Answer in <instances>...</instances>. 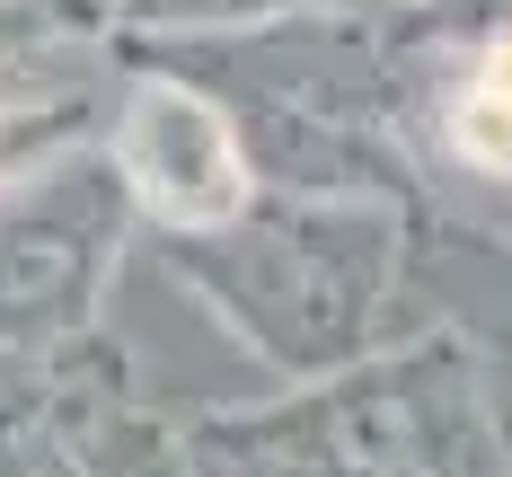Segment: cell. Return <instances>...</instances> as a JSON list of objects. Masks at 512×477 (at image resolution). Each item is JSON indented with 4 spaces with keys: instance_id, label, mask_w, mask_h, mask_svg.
<instances>
[{
    "instance_id": "obj_7",
    "label": "cell",
    "mask_w": 512,
    "mask_h": 477,
    "mask_svg": "<svg viewBox=\"0 0 512 477\" xmlns=\"http://www.w3.org/2000/svg\"><path fill=\"white\" fill-rule=\"evenodd\" d=\"M283 9H345V0H106V27L115 36H195V27H265Z\"/></svg>"
},
{
    "instance_id": "obj_10",
    "label": "cell",
    "mask_w": 512,
    "mask_h": 477,
    "mask_svg": "<svg viewBox=\"0 0 512 477\" xmlns=\"http://www.w3.org/2000/svg\"><path fill=\"white\" fill-rule=\"evenodd\" d=\"M27 477H80V469H71V451L45 433V442H36V460H27Z\"/></svg>"
},
{
    "instance_id": "obj_4",
    "label": "cell",
    "mask_w": 512,
    "mask_h": 477,
    "mask_svg": "<svg viewBox=\"0 0 512 477\" xmlns=\"http://www.w3.org/2000/svg\"><path fill=\"white\" fill-rule=\"evenodd\" d=\"M98 151H106L124 204H133V221H142L151 239L212 230V221L248 212L256 186H265L256 159H248V133H239V115H230V98H221L212 80H195V71L142 62V53H133V80H124V98L106 115Z\"/></svg>"
},
{
    "instance_id": "obj_9",
    "label": "cell",
    "mask_w": 512,
    "mask_h": 477,
    "mask_svg": "<svg viewBox=\"0 0 512 477\" xmlns=\"http://www.w3.org/2000/svg\"><path fill=\"white\" fill-rule=\"evenodd\" d=\"M53 363H62V354H53ZM53 363H18V354H0V477H27L36 442H45Z\"/></svg>"
},
{
    "instance_id": "obj_3",
    "label": "cell",
    "mask_w": 512,
    "mask_h": 477,
    "mask_svg": "<svg viewBox=\"0 0 512 477\" xmlns=\"http://www.w3.org/2000/svg\"><path fill=\"white\" fill-rule=\"evenodd\" d=\"M124 239H133V204L89 133L0 177V354L53 363L80 336H98Z\"/></svg>"
},
{
    "instance_id": "obj_5",
    "label": "cell",
    "mask_w": 512,
    "mask_h": 477,
    "mask_svg": "<svg viewBox=\"0 0 512 477\" xmlns=\"http://www.w3.org/2000/svg\"><path fill=\"white\" fill-rule=\"evenodd\" d=\"M106 36V0H0V98H71Z\"/></svg>"
},
{
    "instance_id": "obj_2",
    "label": "cell",
    "mask_w": 512,
    "mask_h": 477,
    "mask_svg": "<svg viewBox=\"0 0 512 477\" xmlns=\"http://www.w3.org/2000/svg\"><path fill=\"white\" fill-rule=\"evenodd\" d=\"M204 477H468L486 451L468 416L460 345H415L380 363H336L274 407H212L177 424Z\"/></svg>"
},
{
    "instance_id": "obj_1",
    "label": "cell",
    "mask_w": 512,
    "mask_h": 477,
    "mask_svg": "<svg viewBox=\"0 0 512 477\" xmlns=\"http://www.w3.org/2000/svg\"><path fill=\"white\" fill-rule=\"evenodd\" d=\"M159 257L256 363L318 380L371 345V327L389 310V274H398V230L362 195H309V186L265 195L256 186L248 212L159 239Z\"/></svg>"
},
{
    "instance_id": "obj_8",
    "label": "cell",
    "mask_w": 512,
    "mask_h": 477,
    "mask_svg": "<svg viewBox=\"0 0 512 477\" xmlns=\"http://www.w3.org/2000/svg\"><path fill=\"white\" fill-rule=\"evenodd\" d=\"M89 124H98L89 89H71V98H0V177L36 168V159L62 151V142H80Z\"/></svg>"
},
{
    "instance_id": "obj_6",
    "label": "cell",
    "mask_w": 512,
    "mask_h": 477,
    "mask_svg": "<svg viewBox=\"0 0 512 477\" xmlns=\"http://www.w3.org/2000/svg\"><path fill=\"white\" fill-rule=\"evenodd\" d=\"M451 151L486 177H512V18L477 36V62L451 98Z\"/></svg>"
}]
</instances>
